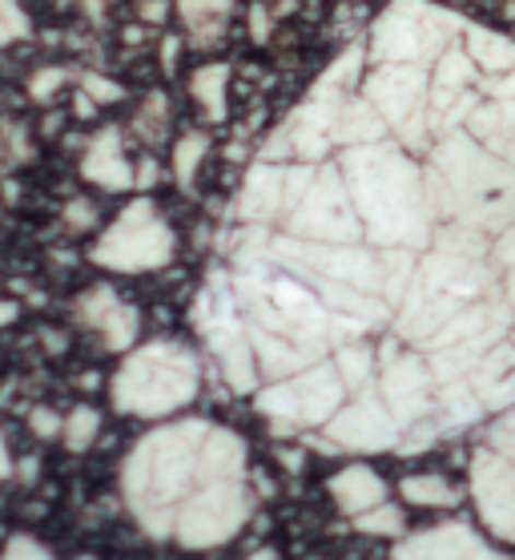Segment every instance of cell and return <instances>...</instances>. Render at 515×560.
Returning <instances> with one entry per match:
<instances>
[{"label": "cell", "mask_w": 515, "mask_h": 560, "mask_svg": "<svg viewBox=\"0 0 515 560\" xmlns=\"http://www.w3.org/2000/svg\"><path fill=\"white\" fill-rule=\"evenodd\" d=\"M246 21H250V40L266 45V40H270V9H266V4H250Z\"/></svg>", "instance_id": "24"}, {"label": "cell", "mask_w": 515, "mask_h": 560, "mask_svg": "<svg viewBox=\"0 0 515 560\" xmlns=\"http://www.w3.org/2000/svg\"><path fill=\"white\" fill-rule=\"evenodd\" d=\"M77 560H97V557H77Z\"/></svg>", "instance_id": "30"}, {"label": "cell", "mask_w": 515, "mask_h": 560, "mask_svg": "<svg viewBox=\"0 0 515 560\" xmlns=\"http://www.w3.org/2000/svg\"><path fill=\"white\" fill-rule=\"evenodd\" d=\"M65 226L73 230V234L97 230V202H89V198H69V202H65Z\"/></svg>", "instance_id": "19"}, {"label": "cell", "mask_w": 515, "mask_h": 560, "mask_svg": "<svg viewBox=\"0 0 515 560\" xmlns=\"http://www.w3.org/2000/svg\"><path fill=\"white\" fill-rule=\"evenodd\" d=\"M73 311H77V318H81V327L97 335L105 351L126 355V351H133V347H138V335H141L138 306L126 303L114 287L97 282V287L81 291V294H77Z\"/></svg>", "instance_id": "6"}, {"label": "cell", "mask_w": 515, "mask_h": 560, "mask_svg": "<svg viewBox=\"0 0 515 560\" xmlns=\"http://www.w3.org/2000/svg\"><path fill=\"white\" fill-rule=\"evenodd\" d=\"M28 428H33V435H40V440H61L65 416H57L52 408H33L28 411Z\"/></svg>", "instance_id": "22"}, {"label": "cell", "mask_w": 515, "mask_h": 560, "mask_svg": "<svg viewBox=\"0 0 515 560\" xmlns=\"http://www.w3.org/2000/svg\"><path fill=\"white\" fill-rule=\"evenodd\" d=\"M189 97L198 102V109L206 114V121H226L230 114V65L226 61H210L198 65L189 73Z\"/></svg>", "instance_id": "11"}, {"label": "cell", "mask_w": 515, "mask_h": 560, "mask_svg": "<svg viewBox=\"0 0 515 560\" xmlns=\"http://www.w3.org/2000/svg\"><path fill=\"white\" fill-rule=\"evenodd\" d=\"M81 4H85V16H89V21H101V16H105V4H109V0H81Z\"/></svg>", "instance_id": "28"}, {"label": "cell", "mask_w": 515, "mask_h": 560, "mask_svg": "<svg viewBox=\"0 0 515 560\" xmlns=\"http://www.w3.org/2000/svg\"><path fill=\"white\" fill-rule=\"evenodd\" d=\"M121 497L153 540L177 548L230 545L250 521L246 440L214 420L162 423L129 447Z\"/></svg>", "instance_id": "2"}, {"label": "cell", "mask_w": 515, "mask_h": 560, "mask_svg": "<svg viewBox=\"0 0 515 560\" xmlns=\"http://www.w3.org/2000/svg\"><path fill=\"white\" fill-rule=\"evenodd\" d=\"M81 178L109 194L133 190V162L126 158V133H121V126H101L85 141V150H81Z\"/></svg>", "instance_id": "7"}, {"label": "cell", "mask_w": 515, "mask_h": 560, "mask_svg": "<svg viewBox=\"0 0 515 560\" xmlns=\"http://www.w3.org/2000/svg\"><path fill=\"white\" fill-rule=\"evenodd\" d=\"M246 560H278V552L274 548H262V552H254V557H246Z\"/></svg>", "instance_id": "29"}, {"label": "cell", "mask_w": 515, "mask_h": 560, "mask_svg": "<svg viewBox=\"0 0 515 560\" xmlns=\"http://www.w3.org/2000/svg\"><path fill=\"white\" fill-rule=\"evenodd\" d=\"M81 93H89L93 105H117L121 97H126V90H121L117 81H109V77H101V73L81 77Z\"/></svg>", "instance_id": "20"}, {"label": "cell", "mask_w": 515, "mask_h": 560, "mask_svg": "<svg viewBox=\"0 0 515 560\" xmlns=\"http://www.w3.org/2000/svg\"><path fill=\"white\" fill-rule=\"evenodd\" d=\"M201 392V359L182 339H150L126 351L109 380V399L133 420H169Z\"/></svg>", "instance_id": "3"}, {"label": "cell", "mask_w": 515, "mask_h": 560, "mask_svg": "<svg viewBox=\"0 0 515 560\" xmlns=\"http://www.w3.org/2000/svg\"><path fill=\"white\" fill-rule=\"evenodd\" d=\"M483 230L515 238V40L395 0L254 153L194 306L238 327L278 435L415 452L515 363Z\"/></svg>", "instance_id": "1"}, {"label": "cell", "mask_w": 515, "mask_h": 560, "mask_svg": "<svg viewBox=\"0 0 515 560\" xmlns=\"http://www.w3.org/2000/svg\"><path fill=\"white\" fill-rule=\"evenodd\" d=\"M157 182H162V166H157V158H150V153L138 158V162H133V190L150 194Z\"/></svg>", "instance_id": "23"}, {"label": "cell", "mask_w": 515, "mask_h": 560, "mask_svg": "<svg viewBox=\"0 0 515 560\" xmlns=\"http://www.w3.org/2000/svg\"><path fill=\"white\" fill-rule=\"evenodd\" d=\"M65 81H69V73H65V69H57V65H49V69H37V73L28 77V97H33V102H52V97H57V93L65 90Z\"/></svg>", "instance_id": "18"}, {"label": "cell", "mask_w": 515, "mask_h": 560, "mask_svg": "<svg viewBox=\"0 0 515 560\" xmlns=\"http://www.w3.org/2000/svg\"><path fill=\"white\" fill-rule=\"evenodd\" d=\"M133 133L145 141H162L169 133V97L153 90L145 102H141L138 117H133Z\"/></svg>", "instance_id": "15"}, {"label": "cell", "mask_w": 515, "mask_h": 560, "mask_svg": "<svg viewBox=\"0 0 515 560\" xmlns=\"http://www.w3.org/2000/svg\"><path fill=\"white\" fill-rule=\"evenodd\" d=\"M0 560H52V552L40 545V540H33V536L16 533V536H9V545H4Z\"/></svg>", "instance_id": "21"}, {"label": "cell", "mask_w": 515, "mask_h": 560, "mask_svg": "<svg viewBox=\"0 0 515 560\" xmlns=\"http://www.w3.org/2000/svg\"><path fill=\"white\" fill-rule=\"evenodd\" d=\"M28 37V13L21 0H0V49Z\"/></svg>", "instance_id": "17"}, {"label": "cell", "mask_w": 515, "mask_h": 560, "mask_svg": "<svg viewBox=\"0 0 515 560\" xmlns=\"http://www.w3.org/2000/svg\"><path fill=\"white\" fill-rule=\"evenodd\" d=\"M165 16H169V4H165V0H145V4H141V21H145V25H165Z\"/></svg>", "instance_id": "25"}, {"label": "cell", "mask_w": 515, "mask_h": 560, "mask_svg": "<svg viewBox=\"0 0 515 560\" xmlns=\"http://www.w3.org/2000/svg\"><path fill=\"white\" fill-rule=\"evenodd\" d=\"M206 158H210V133L206 129H189L174 141V182L182 190H194Z\"/></svg>", "instance_id": "13"}, {"label": "cell", "mask_w": 515, "mask_h": 560, "mask_svg": "<svg viewBox=\"0 0 515 560\" xmlns=\"http://www.w3.org/2000/svg\"><path fill=\"white\" fill-rule=\"evenodd\" d=\"M399 497L415 509H452L459 504V492L447 476H435V471H423V476H402L399 480Z\"/></svg>", "instance_id": "12"}, {"label": "cell", "mask_w": 515, "mask_h": 560, "mask_svg": "<svg viewBox=\"0 0 515 560\" xmlns=\"http://www.w3.org/2000/svg\"><path fill=\"white\" fill-rule=\"evenodd\" d=\"M230 4L234 0H177V21L186 25V37L194 49H214L226 37Z\"/></svg>", "instance_id": "10"}, {"label": "cell", "mask_w": 515, "mask_h": 560, "mask_svg": "<svg viewBox=\"0 0 515 560\" xmlns=\"http://www.w3.org/2000/svg\"><path fill=\"white\" fill-rule=\"evenodd\" d=\"M97 435H101V411L97 408H89V404H77L69 416H65V447L69 452H89V447L97 444Z\"/></svg>", "instance_id": "14"}, {"label": "cell", "mask_w": 515, "mask_h": 560, "mask_svg": "<svg viewBox=\"0 0 515 560\" xmlns=\"http://www.w3.org/2000/svg\"><path fill=\"white\" fill-rule=\"evenodd\" d=\"M327 492L339 504V512H347L351 521L378 509V504H387V485H383V476L371 464H347V468H339L327 480Z\"/></svg>", "instance_id": "9"}, {"label": "cell", "mask_w": 515, "mask_h": 560, "mask_svg": "<svg viewBox=\"0 0 515 560\" xmlns=\"http://www.w3.org/2000/svg\"><path fill=\"white\" fill-rule=\"evenodd\" d=\"M471 500L488 533L515 545V411H507L471 459Z\"/></svg>", "instance_id": "5"}, {"label": "cell", "mask_w": 515, "mask_h": 560, "mask_svg": "<svg viewBox=\"0 0 515 560\" xmlns=\"http://www.w3.org/2000/svg\"><path fill=\"white\" fill-rule=\"evenodd\" d=\"M174 255L177 234L162 210L153 206L150 194H138L126 210H117V218L101 230L89 250V258L101 270H114V275H150V270L169 267Z\"/></svg>", "instance_id": "4"}, {"label": "cell", "mask_w": 515, "mask_h": 560, "mask_svg": "<svg viewBox=\"0 0 515 560\" xmlns=\"http://www.w3.org/2000/svg\"><path fill=\"white\" fill-rule=\"evenodd\" d=\"M390 560H507L500 552H491L467 524H440L428 533H415L411 540H402L399 552Z\"/></svg>", "instance_id": "8"}, {"label": "cell", "mask_w": 515, "mask_h": 560, "mask_svg": "<svg viewBox=\"0 0 515 560\" xmlns=\"http://www.w3.org/2000/svg\"><path fill=\"white\" fill-rule=\"evenodd\" d=\"M16 318H21V303H16V299H0V331L13 327Z\"/></svg>", "instance_id": "27"}, {"label": "cell", "mask_w": 515, "mask_h": 560, "mask_svg": "<svg viewBox=\"0 0 515 560\" xmlns=\"http://www.w3.org/2000/svg\"><path fill=\"white\" fill-rule=\"evenodd\" d=\"M13 471H16V459H13V452H9L4 432H0V485H4V480H13Z\"/></svg>", "instance_id": "26"}, {"label": "cell", "mask_w": 515, "mask_h": 560, "mask_svg": "<svg viewBox=\"0 0 515 560\" xmlns=\"http://www.w3.org/2000/svg\"><path fill=\"white\" fill-rule=\"evenodd\" d=\"M354 528L366 536H402L407 521H402V512L395 509V504H378V509L354 516Z\"/></svg>", "instance_id": "16"}]
</instances>
